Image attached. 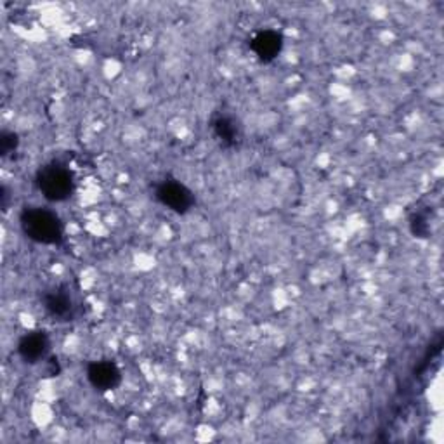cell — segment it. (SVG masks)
Wrapping results in <instances>:
<instances>
[{
	"mask_svg": "<svg viewBox=\"0 0 444 444\" xmlns=\"http://www.w3.org/2000/svg\"><path fill=\"white\" fill-rule=\"evenodd\" d=\"M21 224L31 240H37L41 243H54L61 236V226L56 215L41 208L27 212Z\"/></svg>",
	"mask_w": 444,
	"mask_h": 444,
	"instance_id": "obj_1",
	"label": "cell"
},
{
	"mask_svg": "<svg viewBox=\"0 0 444 444\" xmlns=\"http://www.w3.org/2000/svg\"><path fill=\"white\" fill-rule=\"evenodd\" d=\"M255 42H257V49L261 54L273 56V54L280 52L281 41L276 34H273V31H264V34H261L255 38Z\"/></svg>",
	"mask_w": 444,
	"mask_h": 444,
	"instance_id": "obj_5",
	"label": "cell"
},
{
	"mask_svg": "<svg viewBox=\"0 0 444 444\" xmlns=\"http://www.w3.org/2000/svg\"><path fill=\"white\" fill-rule=\"evenodd\" d=\"M118 377V371L113 364L110 363H99L94 366V370L90 371V378L94 380L96 385H104V387H110L115 384V378Z\"/></svg>",
	"mask_w": 444,
	"mask_h": 444,
	"instance_id": "obj_4",
	"label": "cell"
},
{
	"mask_svg": "<svg viewBox=\"0 0 444 444\" xmlns=\"http://www.w3.org/2000/svg\"><path fill=\"white\" fill-rule=\"evenodd\" d=\"M38 184H41V189L44 191L45 196L50 200H64L66 196H70L71 187H73L70 172L56 164L44 169Z\"/></svg>",
	"mask_w": 444,
	"mask_h": 444,
	"instance_id": "obj_2",
	"label": "cell"
},
{
	"mask_svg": "<svg viewBox=\"0 0 444 444\" xmlns=\"http://www.w3.org/2000/svg\"><path fill=\"white\" fill-rule=\"evenodd\" d=\"M20 351L21 355L24 356V359H30L31 363H37L41 357L45 356V351H47L45 337L44 335H41V331H38V334L27 335V337L21 341Z\"/></svg>",
	"mask_w": 444,
	"mask_h": 444,
	"instance_id": "obj_3",
	"label": "cell"
}]
</instances>
